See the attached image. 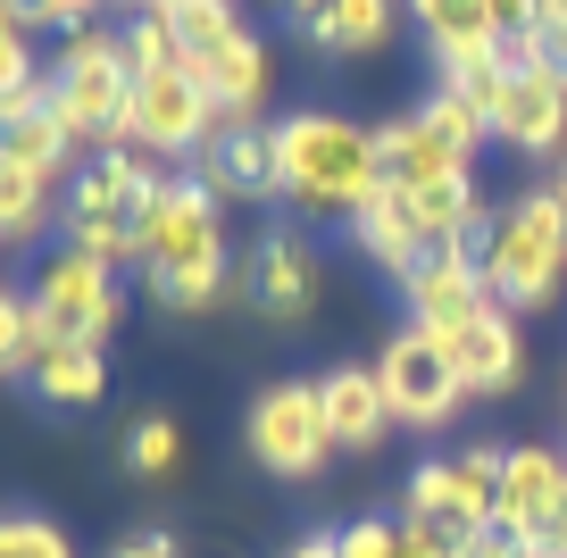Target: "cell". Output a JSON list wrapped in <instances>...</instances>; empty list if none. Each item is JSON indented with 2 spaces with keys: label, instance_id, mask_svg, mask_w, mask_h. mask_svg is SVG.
Instances as JSON below:
<instances>
[{
  "label": "cell",
  "instance_id": "cell-1",
  "mask_svg": "<svg viewBox=\"0 0 567 558\" xmlns=\"http://www.w3.org/2000/svg\"><path fill=\"white\" fill-rule=\"evenodd\" d=\"M276 193L309 217H342L351 226L375 193H384V158H375V134L334 108H292L276 117Z\"/></svg>",
  "mask_w": 567,
  "mask_h": 558
},
{
  "label": "cell",
  "instance_id": "cell-2",
  "mask_svg": "<svg viewBox=\"0 0 567 558\" xmlns=\"http://www.w3.org/2000/svg\"><path fill=\"white\" fill-rule=\"evenodd\" d=\"M484 283L509 317H534L567 292V200L559 184H526L484 226Z\"/></svg>",
  "mask_w": 567,
  "mask_h": 558
},
{
  "label": "cell",
  "instance_id": "cell-3",
  "mask_svg": "<svg viewBox=\"0 0 567 558\" xmlns=\"http://www.w3.org/2000/svg\"><path fill=\"white\" fill-rule=\"evenodd\" d=\"M51 117L68 125L75 151H134L125 117H134V59H125V34L109 25H84V34L59 42L51 59Z\"/></svg>",
  "mask_w": 567,
  "mask_h": 558
},
{
  "label": "cell",
  "instance_id": "cell-4",
  "mask_svg": "<svg viewBox=\"0 0 567 558\" xmlns=\"http://www.w3.org/2000/svg\"><path fill=\"white\" fill-rule=\"evenodd\" d=\"M25 309H34V359L59 350V342L109 350V333L125 326V283L109 276L101 259H84V250H59V259H42Z\"/></svg>",
  "mask_w": 567,
  "mask_h": 558
},
{
  "label": "cell",
  "instance_id": "cell-5",
  "mask_svg": "<svg viewBox=\"0 0 567 558\" xmlns=\"http://www.w3.org/2000/svg\"><path fill=\"white\" fill-rule=\"evenodd\" d=\"M134 242H142V276H200V267H234L226 259V217L217 200L200 193L193 175H159L151 200L134 217Z\"/></svg>",
  "mask_w": 567,
  "mask_h": 558
},
{
  "label": "cell",
  "instance_id": "cell-6",
  "mask_svg": "<svg viewBox=\"0 0 567 558\" xmlns=\"http://www.w3.org/2000/svg\"><path fill=\"white\" fill-rule=\"evenodd\" d=\"M243 442H250V458H259L267 475H284V484H309V475H326V458H334L326 392L301 384V375L267 384L259 401H250V417H243Z\"/></svg>",
  "mask_w": 567,
  "mask_h": 558
},
{
  "label": "cell",
  "instance_id": "cell-7",
  "mask_svg": "<svg viewBox=\"0 0 567 558\" xmlns=\"http://www.w3.org/2000/svg\"><path fill=\"white\" fill-rule=\"evenodd\" d=\"M501 467H509V451L501 442H476V451H451V458H425L417 475H409L401 492V517L417 525H443V534H484L501 508Z\"/></svg>",
  "mask_w": 567,
  "mask_h": 558
},
{
  "label": "cell",
  "instance_id": "cell-8",
  "mask_svg": "<svg viewBox=\"0 0 567 558\" xmlns=\"http://www.w3.org/2000/svg\"><path fill=\"white\" fill-rule=\"evenodd\" d=\"M125 134H134L142 158H200L217 134H226V117H217L209 84H200L193 68H159V75H134V117H125Z\"/></svg>",
  "mask_w": 567,
  "mask_h": 558
},
{
  "label": "cell",
  "instance_id": "cell-9",
  "mask_svg": "<svg viewBox=\"0 0 567 558\" xmlns=\"http://www.w3.org/2000/svg\"><path fill=\"white\" fill-rule=\"evenodd\" d=\"M375 384H384L392 425H409V434H443V425L467 409V392H460V375H451L443 342H434L425 326H401V333L384 342V359H375Z\"/></svg>",
  "mask_w": 567,
  "mask_h": 558
},
{
  "label": "cell",
  "instance_id": "cell-10",
  "mask_svg": "<svg viewBox=\"0 0 567 558\" xmlns=\"http://www.w3.org/2000/svg\"><path fill=\"white\" fill-rule=\"evenodd\" d=\"M501 534H517L534 558H567V451H509L501 467V508H493Z\"/></svg>",
  "mask_w": 567,
  "mask_h": 558
},
{
  "label": "cell",
  "instance_id": "cell-11",
  "mask_svg": "<svg viewBox=\"0 0 567 558\" xmlns=\"http://www.w3.org/2000/svg\"><path fill=\"white\" fill-rule=\"evenodd\" d=\"M434 342H443V359H451L467 401H501V392H517V375H526V342H517V317L501 309V300L476 309V317H460V326H443Z\"/></svg>",
  "mask_w": 567,
  "mask_h": 558
},
{
  "label": "cell",
  "instance_id": "cell-12",
  "mask_svg": "<svg viewBox=\"0 0 567 558\" xmlns=\"http://www.w3.org/2000/svg\"><path fill=\"white\" fill-rule=\"evenodd\" d=\"M243 292H250V309H259L267 326H292V317L318 309V250H309V234L267 226L259 250H250V267H243Z\"/></svg>",
  "mask_w": 567,
  "mask_h": 558
},
{
  "label": "cell",
  "instance_id": "cell-13",
  "mask_svg": "<svg viewBox=\"0 0 567 558\" xmlns=\"http://www.w3.org/2000/svg\"><path fill=\"white\" fill-rule=\"evenodd\" d=\"M401 300H409V326H425V333H443V326H460V317L493 309V283H484V250H476V242L425 250L417 276L401 283Z\"/></svg>",
  "mask_w": 567,
  "mask_h": 558
},
{
  "label": "cell",
  "instance_id": "cell-14",
  "mask_svg": "<svg viewBox=\"0 0 567 558\" xmlns=\"http://www.w3.org/2000/svg\"><path fill=\"white\" fill-rule=\"evenodd\" d=\"M159 158H142V151H101L84 158V167L68 175V226H125L134 234L142 200H151V184H159Z\"/></svg>",
  "mask_w": 567,
  "mask_h": 558
},
{
  "label": "cell",
  "instance_id": "cell-15",
  "mask_svg": "<svg viewBox=\"0 0 567 558\" xmlns=\"http://www.w3.org/2000/svg\"><path fill=\"white\" fill-rule=\"evenodd\" d=\"M200 193L226 209V200H284L276 193V125H226L200 158H184Z\"/></svg>",
  "mask_w": 567,
  "mask_h": 558
},
{
  "label": "cell",
  "instance_id": "cell-16",
  "mask_svg": "<svg viewBox=\"0 0 567 558\" xmlns=\"http://www.w3.org/2000/svg\"><path fill=\"white\" fill-rule=\"evenodd\" d=\"M493 142L526 158H567V75L559 68H534V75H509V101L493 117Z\"/></svg>",
  "mask_w": 567,
  "mask_h": 558
},
{
  "label": "cell",
  "instance_id": "cell-17",
  "mask_svg": "<svg viewBox=\"0 0 567 558\" xmlns=\"http://www.w3.org/2000/svg\"><path fill=\"white\" fill-rule=\"evenodd\" d=\"M375 158H384V184H392V193H425V184L476 175V158L451 151V142L434 134L417 108H409V117H392V125H375Z\"/></svg>",
  "mask_w": 567,
  "mask_h": 558
},
{
  "label": "cell",
  "instance_id": "cell-18",
  "mask_svg": "<svg viewBox=\"0 0 567 558\" xmlns=\"http://www.w3.org/2000/svg\"><path fill=\"white\" fill-rule=\"evenodd\" d=\"M326 392V425H334V451H375V442L392 434V409H384V384H375V366L342 359L318 375Z\"/></svg>",
  "mask_w": 567,
  "mask_h": 558
},
{
  "label": "cell",
  "instance_id": "cell-19",
  "mask_svg": "<svg viewBox=\"0 0 567 558\" xmlns=\"http://www.w3.org/2000/svg\"><path fill=\"white\" fill-rule=\"evenodd\" d=\"M51 226H68V184H51L42 167H25L9 142H0V242H42Z\"/></svg>",
  "mask_w": 567,
  "mask_h": 558
},
{
  "label": "cell",
  "instance_id": "cell-20",
  "mask_svg": "<svg viewBox=\"0 0 567 558\" xmlns=\"http://www.w3.org/2000/svg\"><path fill=\"white\" fill-rule=\"evenodd\" d=\"M200 84H209V101H217V117H226V125H259L267 84H276V59H267L259 34H243V42H226V51L200 68Z\"/></svg>",
  "mask_w": 567,
  "mask_h": 558
},
{
  "label": "cell",
  "instance_id": "cell-21",
  "mask_svg": "<svg viewBox=\"0 0 567 558\" xmlns=\"http://www.w3.org/2000/svg\"><path fill=\"white\" fill-rule=\"evenodd\" d=\"M351 242H359V259H375L392 283H409V276H417V259H425V242H417V226H409V209H401L392 184L351 217Z\"/></svg>",
  "mask_w": 567,
  "mask_h": 558
},
{
  "label": "cell",
  "instance_id": "cell-22",
  "mask_svg": "<svg viewBox=\"0 0 567 558\" xmlns=\"http://www.w3.org/2000/svg\"><path fill=\"white\" fill-rule=\"evenodd\" d=\"M25 384H34L51 409H92V401H109V350L59 342V350H42V359H34V375H25Z\"/></svg>",
  "mask_w": 567,
  "mask_h": 558
},
{
  "label": "cell",
  "instance_id": "cell-23",
  "mask_svg": "<svg viewBox=\"0 0 567 558\" xmlns=\"http://www.w3.org/2000/svg\"><path fill=\"white\" fill-rule=\"evenodd\" d=\"M425 51L434 59H467V51H501L493 34V0H409Z\"/></svg>",
  "mask_w": 567,
  "mask_h": 558
},
{
  "label": "cell",
  "instance_id": "cell-24",
  "mask_svg": "<svg viewBox=\"0 0 567 558\" xmlns=\"http://www.w3.org/2000/svg\"><path fill=\"white\" fill-rule=\"evenodd\" d=\"M309 42H318L326 59H368L392 42V0H334L318 25H309Z\"/></svg>",
  "mask_w": 567,
  "mask_h": 558
},
{
  "label": "cell",
  "instance_id": "cell-25",
  "mask_svg": "<svg viewBox=\"0 0 567 558\" xmlns=\"http://www.w3.org/2000/svg\"><path fill=\"white\" fill-rule=\"evenodd\" d=\"M434 92H451V101H467L484 125L501 117V101H509V59L501 51H467V59H434Z\"/></svg>",
  "mask_w": 567,
  "mask_h": 558
},
{
  "label": "cell",
  "instance_id": "cell-26",
  "mask_svg": "<svg viewBox=\"0 0 567 558\" xmlns=\"http://www.w3.org/2000/svg\"><path fill=\"white\" fill-rule=\"evenodd\" d=\"M167 18H176V51H184V68H193V75L209 68L226 42H243V34H250L243 9H226V0H176Z\"/></svg>",
  "mask_w": 567,
  "mask_h": 558
},
{
  "label": "cell",
  "instance_id": "cell-27",
  "mask_svg": "<svg viewBox=\"0 0 567 558\" xmlns=\"http://www.w3.org/2000/svg\"><path fill=\"white\" fill-rule=\"evenodd\" d=\"M0 558H75V541L42 508H0Z\"/></svg>",
  "mask_w": 567,
  "mask_h": 558
},
{
  "label": "cell",
  "instance_id": "cell-28",
  "mask_svg": "<svg viewBox=\"0 0 567 558\" xmlns=\"http://www.w3.org/2000/svg\"><path fill=\"white\" fill-rule=\"evenodd\" d=\"M117 34H125V59H134V75L184 68V51H176V18H167V9H142V18H125Z\"/></svg>",
  "mask_w": 567,
  "mask_h": 558
},
{
  "label": "cell",
  "instance_id": "cell-29",
  "mask_svg": "<svg viewBox=\"0 0 567 558\" xmlns=\"http://www.w3.org/2000/svg\"><path fill=\"white\" fill-rule=\"evenodd\" d=\"M176 458H184V434H176V417H134V434H125V467H134L142 484L176 475Z\"/></svg>",
  "mask_w": 567,
  "mask_h": 558
},
{
  "label": "cell",
  "instance_id": "cell-30",
  "mask_svg": "<svg viewBox=\"0 0 567 558\" xmlns=\"http://www.w3.org/2000/svg\"><path fill=\"white\" fill-rule=\"evenodd\" d=\"M18 375H34V309L25 292L0 283V384H18Z\"/></svg>",
  "mask_w": 567,
  "mask_h": 558
},
{
  "label": "cell",
  "instance_id": "cell-31",
  "mask_svg": "<svg viewBox=\"0 0 567 558\" xmlns=\"http://www.w3.org/2000/svg\"><path fill=\"white\" fill-rule=\"evenodd\" d=\"M417 117L434 125V134H443L451 151H467V158H476L484 142H493V125H484V117H476L467 101H451V92H425V101H417Z\"/></svg>",
  "mask_w": 567,
  "mask_h": 558
},
{
  "label": "cell",
  "instance_id": "cell-32",
  "mask_svg": "<svg viewBox=\"0 0 567 558\" xmlns=\"http://www.w3.org/2000/svg\"><path fill=\"white\" fill-rule=\"evenodd\" d=\"M68 250H84V259H101L109 276H117V267H134L142 276V242L125 226H68Z\"/></svg>",
  "mask_w": 567,
  "mask_h": 558
},
{
  "label": "cell",
  "instance_id": "cell-33",
  "mask_svg": "<svg viewBox=\"0 0 567 558\" xmlns=\"http://www.w3.org/2000/svg\"><path fill=\"white\" fill-rule=\"evenodd\" d=\"M25 75H42V59H34V34H25V18L0 0V92L9 84H25Z\"/></svg>",
  "mask_w": 567,
  "mask_h": 558
},
{
  "label": "cell",
  "instance_id": "cell-34",
  "mask_svg": "<svg viewBox=\"0 0 567 558\" xmlns=\"http://www.w3.org/2000/svg\"><path fill=\"white\" fill-rule=\"evenodd\" d=\"M334 541H342V558H401V517H359Z\"/></svg>",
  "mask_w": 567,
  "mask_h": 558
},
{
  "label": "cell",
  "instance_id": "cell-35",
  "mask_svg": "<svg viewBox=\"0 0 567 558\" xmlns=\"http://www.w3.org/2000/svg\"><path fill=\"white\" fill-rule=\"evenodd\" d=\"M51 117V75H25V84L0 92V134H18V125Z\"/></svg>",
  "mask_w": 567,
  "mask_h": 558
},
{
  "label": "cell",
  "instance_id": "cell-36",
  "mask_svg": "<svg viewBox=\"0 0 567 558\" xmlns=\"http://www.w3.org/2000/svg\"><path fill=\"white\" fill-rule=\"evenodd\" d=\"M401 558H460V534H443V525H417V517H401Z\"/></svg>",
  "mask_w": 567,
  "mask_h": 558
},
{
  "label": "cell",
  "instance_id": "cell-37",
  "mask_svg": "<svg viewBox=\"0 0 567 558\" xmlns=\"http://www.w3.org/2000/svg\"><path fill=\"white\" fill-rule=\"evenodd\" d=\"M101 9L109 0H42V25L68 42V34H84V25H101Z\"/></svg>",
  "mask_w": 567,
  "mask_h": 558
},
{
  "label": "cell",
  "instance_id": "cell-38",
  "mask_svg": "<svg viewBox=\"0 0 567 558\" xmlns=\"http://www.w3.org/2000/svg\"><path fill=\"white\" fill-rule=\"evenodd\" d=\"M493 34H501V42L543 34V0H493Z\"/></svg>",
  "mask_w": 567,
  "mask_h": 558
},
{
  "label": "cell",
  "instance_id": "cell-39",
  "mask_svg": "<svg viewBox=\"0 0 567 558\" xmlns=\"http://www.w3.org/2000/svg\"><path fill=\"white\" fill-rule=\"evenodd\" d=\"M460 558H534V550H526L517 534H501V525H484V534L460 541Z\"/></svg>",
  "mask_w": 567,
  "mask_h": 558
},
{
  "label": "cell",
  "instance_id": "cell-40",
  "mask_svg": "<svg viewBox=\"0 0 567 558\" xmlns=\"http://www.w3.org/2000/svg\"><path fill=\"white\" fill-rule=\"evenodd\" d=\"M109 558H184V550H176V534H159V525H151V534L117 541V550H109Z\"/></svg>",
  "mask_w": 567,
  "mask_h": 558
},
{
  "label": "cell",
  "instance_id": "cell-41",
  "mask_svg": "<svg viewBox=\"0 0 567 558\" xmlns=\"http://www.w3.org/2000/svg\"><path fill=\"white\" fill-rule=\"evenodd\" d=\"M284 558H342V541H334V534H301Z\"/></svg>",
  "mask_w": 567,
  "mask_h": 558
},
{
  "label": "cell",
  "instance_id": "cell-42",
  "mask_svg": "<svg viewBox=\"0 0 567 558\" xmlns=\"http://www.w3.org/2000/svg\"><path fill=\"white\" fill-rule=\"evenodd\" d=\"M326 9H334V0H284V18L301 25V34H309V25H318V18H326Z\"/></svg>",
  "mask_w": 567,
  "mask_h": 558
},
{
  "label": "cell",
  "instance_id": "cell-43",
  "mask_svg": "<svg viewBox=\"0 0 567 558\" xmlns=\"http://www.w3.org/2000/svg\"><path fill=\"white\" fill-rule=\"evenodd\" d=\"M543 34H550V42H567V0H543Z\"/></svg>",
  "mask_w": 567,
  "mask_h": 558
},
{
  "label": "cell",
  "instance_id": "cell-44",
  "mask_svg": "<svg viewBox=\"0 0 567 558\" xmlns=\"http://www.w3.org/2000/svg\"><path fill=\"white\" fill-rule=\"evenodd\" d=\"M550 68H559V75H567V42H550Z\"/></svg>",
  "mask_w": 567,
  "mask_h": 558
},
{
  "label": "cell",
  "instance_id": "cell-45",
  "mask_svg": "<svg viewBox=\"0 0 567 558\" xmlns=\"http://www.w3.org/2000/svg\"><path fill=\"white\" fill-rule=\"evenodd\" d=\"M142 9H176V0H142ZM142 9H134V18H142Z\"/></svg>",
  "mask_w": 567,
  "mask_h": 558
},
{
  "label": "cell",
  "instance_id": "cell-46",
  "mask_svg": "<svg viewBox=\"0 0 567 558\" xmlns=\"http://www.w3.org/2000/svg\"><path fill=\"white\" fill-rule=\"evenodd\" d=\"M109 9H125V18H134V9H142V0H109Z\"/></svg>",
  "mask_w": 567,
  "mask_h": 558
},
{
  "label": "cell",
  "instance_id": "cell-47",
  "mask_svg": "<svg viewBox=\"0 0 567 558\" xmlns=\"http://www.w3.org/2000/svg\"><path fill=\"white\" fill-rule=\"evenodd\" d=\"M559 200H567V167H559Z\"/></svg>",
  "mask_w": 567,
  "mask_h": 558
},
{
  "label": "cell",
  "instance_id": "cell-48",
  "mask_svg": "<svg viewBox=\"0 0 567 558\" xmlns=\"http://www.w3.org/2000/svg\"><path fill=\"white\" fill-rule=\"evenodd\" d=\"M226 9H243V0H226Z\"/></svg>",
  "mask_w": 567,
  "mask_h": 558
},
{
  "label": "cell",
  "instance_id": "cell-49",
  "mask_svg": "<svg viewBox=\"0 0 567 558\" xmlns=\"http://www.w3.org/2000/svg\"><path fill=\"white\" fill-rule=\"evenodd\" d=\"M0 250H9V242H0Z\"/></svg>",
  "mask_w": 567,
  "mask_h": 558
}]
</instances>
